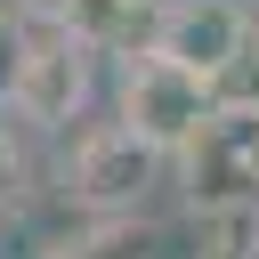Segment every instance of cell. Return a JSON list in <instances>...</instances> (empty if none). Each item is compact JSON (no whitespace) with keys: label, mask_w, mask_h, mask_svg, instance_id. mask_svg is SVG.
Masks as SVG:
<instances>
[{"label":"cell","mask_w":259,"mask_h":259,"mask_svg":"<svg viewBox=\"0 0 259 259\" xmlns=\"http://www.w3.org/2000/svg\"><path fill=\"white\" fill-rule=\"evenodd\" d=\"M121 121H130L146 146L178 154V146H194V138L219 121V105H210V81H202L194 65H178V57H162V49H138V57L121 65Z\"/></svg>","instance_id":"6da1fadb"},{"label":"cell","mask_w":259,"mask_h":259,"mask_svg":"<svg viewBox=\"0 0 259 259\" xmlns=\"http://www.w3.org/2000/svg\"><path fill=\"white\" fill-rule=\"evenodd\" d=\"M154 178H162V146H146L130 121L81 130L73 154H65V194L89 219H138V202H146Z\"/></svg>","instance_id":"7a4b0ae2"},{"label":"cell","mask_w":259,"mask_h":259,"mask_svg":"<svg viewBox=\"0 0 259 259\" xmlns=\"http://www.w3.org/2000/svg\"><path fill=\"white\" fill-rule=\"evenodd\" d=\"M178 170H186L194 219L259 210V113H219L194 146H178Z\"/></svg>","instance_id":"3957f363"},{"label":"cell","mask_w":259,"mask_h":259,"mask_svg":"<svg viewBox=\"0 0 259 259\" xmlns=\"http://www.w3.org/2000/svg\"><path fill=\"white\" fill-rule=\"evenodd\" d=\"M24 24V81H16V113L40 121V130H65L89 97V40H73L65 24Z\"/></svg>","instance_id":"277c9868"},{"label":"cell","mask_w":259,"mask_h":259,"mask_svg":"<svg viewBox=\"0 0 259 259\" xmlns=\"http://www.w3.org/2000/svg\"><path fill=\"white\" fill-rule=\"evenodd\" d=\"M259 24H251V8L243 0H186V8H170V16H154V49L162 57H178V65H194L202 81L251 40Z\"/></svg>","instance_id":"5b68a950"},{"label":"cell","mask_w":259,"mask_h":259,"mask_svg":"<svg viewBox=\"0 0 259 259\" xmlns=\"http://www.w3.org/2000/svg\"><path fill=\"white\" fill-rule=\"evenodd\" d=\"M40 259H154V227L146 219H89V227L40 243Z\"/></svg>","instance_id":"8992f818"},{"label":"cell","mask_w":259,"mask_h":259,"mask_svg":"<svg viewBox=\"0 0 259 259\" xmlns=\"http://www.w3.org/2000/svg\"><path fill=\"white\" fill-rule=\"evenodd\" d=\"M210 105H219V113H259V32L210 73Z\"/></svg>","instance_id":"52a82bcc"},{"label":"cell","mask_w":259,"mask_h":259,"mask_svg":"<svg viewBox=\"0 0 259 259\" xmlns=\"http://www.w3.org/2000/svg\"><path fill=\"white\" fill-rule=\"evenodd\" d=\"M16 81H24V24L16 8H0V105H16Z\"/></svg>","instance_id":"ba28073f"},{"label":"cell","mask_w":259,"mask_h":259,"mask_svg":"<svg viewBox=\"0 0 259 259\" xmlns=\"http://www.w3.org/2000/svg\"><path fill=\"white\" fill-rule=\"evenodd\" d=\"M16 186H24V162H16V138L0 121V202H16Z\"/></svg>","instance_id":"9c48e42d"},{"label":"cell","mask_w":259,"mask_h":259,"mask_svg":"<svg viewBox=\"0 0 259 259\" xmlns=\"http://www.w3.org/2000/svg\"><path fill=\"white\" fill-rule=\"evenodd\" d=\"M8 8H16V16H32V24H65V8H73V0H8Z\"/></svg>","instance_id":"30bf717a"},{"label":"cell","mask_w":259,"mask_h":259,"mask_svg":"<svg viewBox=\"0 0 259 259\" xmlns=\"http://www.w3.org/2000/svg\"><path fill=\"white\" fill-rule=\"evenodd\" d=\"M170 8H186V0H154V16H170Z\"/></svg>","instance_id":"8fae6325"}]
</instances>
